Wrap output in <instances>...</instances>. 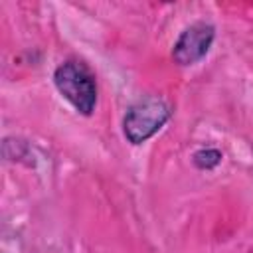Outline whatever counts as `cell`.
Segmentation results:
<instances>
[{"mask_svg":"<svg viewBox=\"0 0 253 253\" xmlns=\"http://www.w3.org/2000/svg\"><path fill=\"white\" fill-rule=\"evenodd\" d=\"M57 91L83 115H91L97 103V85L91 69L81 61H65L53 73Z\"/></svg>","mask_w":253,"mask_h":253,"instance_id":"6da1fadb","label":"cell"},{"mask_svg":"<svg viewBox=\"0 0 253 253\" xmlns=\"http://www.w3.org/2000/svg\"><path fill=\"white\" fill-rule=\"evenodd\" d=\"M211 40H213V28L210 24L200 22V24L190 26L178 38V42L174 45L172 55H174L176 63H180V65L196 63L198 59H202L208 53V49L211 45Z\"/></svg>","mask_w":253,"mask_h":253,"instance_id":"3957f363","label":"cell"},{"mask_svg":"<svg viewBox=\"0 0 253 253\" xmlns=\"http://www.w3.org/2000/svg\"><path fill=\"white\" fill-rule=\"evenodd\" d=\"M170 117L168 105L158 97H146L132 105L123 121L125 136L132 144H140L150 138Z\"/></svg>","mask_w":253,"mask_h":253,"instance_id":"7a4b0ae2","label":"cell"},{"mask_svg":"<svg viewBox=\"0 0 253 253\" xmlns=\"http://www.w3.org/2000/svg\"><path fill=\"white\" fill-rule=\"evenodd\" d=\"M219 160H221V154H219V150H215V148H206V150H200V152L194 154V162H196V166L202 168V170L213 168L215 164H219Z\"/></svg>","mask_w":253,"mask_h":253,"instance_id":"277c9868","label":"cell"}]
</instances>
